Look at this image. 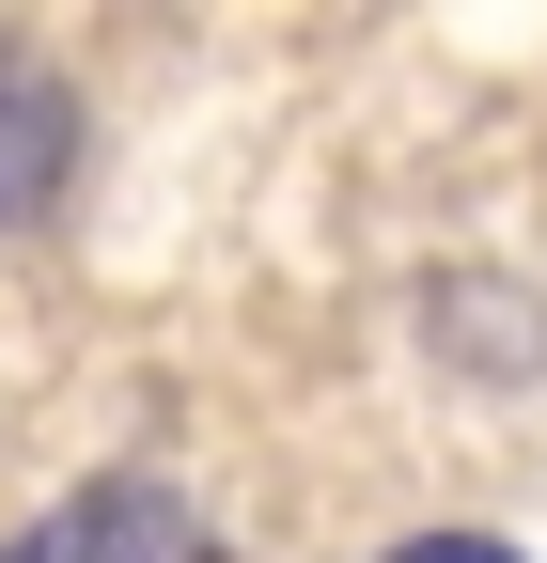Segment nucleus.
<instances>
[{"mask_svg": "<svg viewBox=\"0 0 547 563\" xmlns=\"http://www.w3.org/2000/svg\"><path fill=\"white\" fill-rule=\"evenodd\" d=\"M391 563H516V548H485V532H423V548H391Z\"/></svg>", "mask_w": 547, "mask_h": 563, "instance_id": "obj_3", "label": "nucleus"}, {"mask_svg": "<svg viewBox=\"0 0 547 563\" xmlns=\"http://www.w3.org/2000/svg\"><path fill=\"white\" fill-rule=\"evenodd\" d=\"M63 173H79V110H63L16 47H0V235L47 220V188H63Z\"/></svg>", "mask_w": 547, "mask_h": 563, "instance_id": "obj_2", "label": "nucleus"}, {"mask_svg": "<svg viewBox=\"0 0 547 563\" xmlns=\"http://www.w3.org/2000/svg\"><path fill=\"white\" fill-rule=\"evenodd\" d=\"M16 563H220V532L172 485H79V501H47L16 532Z\"/></svg>", "mask_w": 547, "mask_h": 563, "instance_id": "obj_1", "label": "nucleus"}]
</instances>
